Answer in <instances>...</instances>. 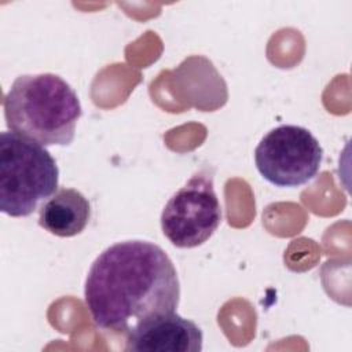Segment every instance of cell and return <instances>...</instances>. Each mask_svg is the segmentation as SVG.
Returning a JSON list of instances; mask_svg holds the SVG:
<instances>
[{"label": "cell", "instance_id": "cell-1", "mask_svg": "<svg viewBox=\"0 0 352 352\" xmlns=\"http://www.w3.org/2000/svg\"><path fill=\"white\" fill-rule=\"evenodd\" d=\"M84 298L98 329L128 334L150 318L176 311L180 282L161 246L140 239L122 241L95 258Z\"/></svg>", "mask_w": 352, "mask_h": 352}, {"label": "cell", "instance_id": "cell-2", "mask_svg": "<svg viewBox=\"0 0 352 352\" xmlns=\"http://www.w3.org/2000/svg\"><path fill=\"white\" fill-rule=\"evenodd\" d=\"M10 131L41 146H69L82 109L76 91L58 74H22L3 100Z\"/></svg>", "mask_w": 352, "mask_h": 352}, {"label": "cell", "instance_id": "cell-3", "mask_svg": "<svg viewBox=\"0 0 352 352\" xmlns=\"http://www.w3.org/2000/svg\"><path fill=\"white\" fill-rule=\"evenodd\" d=\"M59 169L40 143L12 131L0 135V210L26 217L58 191Z\"/></svg>", "mask_w": 352, "mask_h": 352}, {"label": "cell", "instance_id": "cell-4", "mask_svg": "<svg viewBox=\"0 0 352 352\" xmlns=\"http://www.w3.org/2000/svg\"><path fill=\"white\" fill-rule=\"evenodd\" d=\"M221 221V206L214 191L213 172L198 170L166 202L161 230L168 241L182 249L205 243Z\"/></svg>", "mask_w": 352, "mask_h": 352}, {"label": "cell", "instance_id": "cell-5", "mask_svg": "<svg viewBox=\"0 0 352 352\" xmlns=\"http://www.w3.org/2000/svg\"><path fill=\"white\" fill-rule=\"evenodd\" d=\"M323 148L318 139L298 125H279L267 132L254 150L260 175L276 187H298L320 169Z\"/></svg>", "mask_w": 352, "mask_h": 352}, {"label": "cell", "instance_id": "cell-6", "mask_svg": "<svg viewBox=\"0 0 352 352\" xmlns=\"http://www.w3.org/2000/svg\"><path fill=\"white\" fill-rule=\"evenodd\" d=\"M204 334L198 324L173 312L150 318L126 334L129 352H199Z\"/></svg>", "mask_w": 352, "mask_h": 352}, {"label": "cell", "instance_id": "cell-7", "mask_svg": "<svg viewBox=\"0 0 352 352\" xmlns=\"http://www.w3.org/2000/svg\"><path fill=\"white\" fill-rule=\"evenodd\" d=\"M91 219V204L78 190L62 187L38 210V224L52 235L69 238L84 231Z\"/></svg>", "mask_w": 352, "mask_h": 352}]
</instances>
